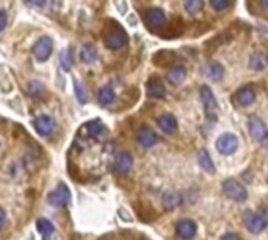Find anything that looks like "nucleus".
<instances>
[{
	"label": "nucleus",
	"mask_w": 268,
	"mask_h": 240,
	"mask_svg": "<svg viewBox=\"0 0 268 240\" xmlns=\"http://www.w3.org/2000/svg\"><path fill=\"white\" fill-rule=\"evenodd\" d=\"M7 22H8V19H7V13L0 10V31H2V30L7 27Z\"/></svg>",
	"instance_id": "33"
},
{
	"label": "nucleus",
	"mask_w": 268,
	"mask_h": 240,
	"mask_svg": "<svg viewBox=\"0 0 268 240\" xmlns=\"http://www.w3.org/2000/svg\"><path fill=\"white\" fill-rule=\"evenodd\" d=\"M159 141V138H157V134L151 129V127L148 126H143L140 127L138 132H137V143L145 149H149L152 148L155 143Z\"/></svg>",
	"instance_id": "10"
},
{
	"label": "nucleus",
	"mask_w": 268,
	"mask_h": 240,
	"mask_svg": "<svg viewBox=\"0 0 268 240\" xmlns=\"http://www.w3.org/2000/svg\"><path fill=\"white\" fill-rule=\"evenodd\" d=\"M72 51L71 49H65L61 54H60V65L65 71H71V66H72Z\"/></svg>",
	"instance_id": "28"
},
{
	"label": "nucleus",
	"mask_w": 268,
	"mask_h": 240,
	"mask_svg": "<svg viewBox=\"0 0 268 240\" xmlns=\"http://www.w3.org/2000/svg\"><path fill=\"white\" fill-rule=\"evenodd\" d=\"M199 96H201V102L204 107V113H206V118H209L210 121H215L218 116V102L213 91L209 87H201L199 90Z\"/></svg>",
	"instance_id": "2"
},
{
	"label": "nucleus",
	"mask_w": 268,
	"mask_h": 240,
	"mask_svg": "<svg viewBox=\"0 0 268 240\" xmlns=\"http://www.w3.org/2000/svg\"><path fill=\"white\" fill-rule=\"evenodd\" d=\"M260 217L263 218L265 225H268V206H262L260 207Z\"/></svg>",
	"instance_id": "34"
},
{
	"label": "nucleus",
	"mask_w": 268,
	"mask_h": 240,
	"mask_svg": "<svg viewBox=\"0 0 268 240\" xmlns=\"http://www.w3.org/2000/svg\"><path fill=\"white\" fill-rule=\"evenodd\" d=\"M221 188H223V193L235 203H245L248 199V190L237 179H226Z\"/></svg>",
	"instance_id": "1"
},
{
	"label": "nucleus",
	"mask_w": 268,
	"mask_h": 240,
	"mask_svg": "<svg viewBox=\"0 0 268 240\" xmlns=\"http://www.w3.org/2000/svg\"><path fill=\"white\" fill-rule=\"evenodd\" d=\"M52 51H54V41L49 36H41L35 43L33 49H31L35 60L39 61V63H42V61H46L47 58H49L52 55Z\"/></svg>",
	"instance_id": "5"
},
{
	"label": "nucleus",
	"mask_w": 268,
	"mask_h": 240,
	"mask_svg": "<svg viewBox=\"0 0 268 240\" xmlns=\"http://www.w3.org/2000/svg\"><path fill=\"white\" fill-rule=\"evenodd\" d=\"M174 60H176V55H174V52H171V51H160V52H157L154 55V63H155V65L157 66H163V68L172 65Z\"/></svg>",
	"instance_id": "23"
},
{
	"label": "nucleus",
	"mask_w": 268,
	"mask_h": 240,
	"mask_svg": "<svg viewBox=\"0 0 268 240\" xmlns=\"http://www.w3.org/2000/svg\"><path fill=\"white\" fill-rule=\"evenodd\" d=\"M98 49H96V46L94 44H85L82 47V51H80V60L85 63V65H91V63H94L98 60Z\"/></svg>",
	"instance_id": "22"
},
{
	"label": "nucleus",
	"mask_w": 268,
	"mask_h": 240,
	"mask_svg": "<svg viewBox=\"0 0 268 240\" xmlns=\"http://www.w3.org/2000/svg\"><path fill=\"white\" fill-rule=\"evenodd\" d=\"M266 66V58L263 54L260 52H256L249 57V68L253 71H263Z\"/></svg>",
	"instance_id": "25"
},
{
	"label": "nucleus",
	"mask_w": 268,
	"mask_h": 240,
	"mask_svg": "<svg viewBox=\"0 0 268 240\" xmlns=\"http://www.w3.org/2000/svg\"><path fill=\"white\" fill-rule=\"evenodd\" d=\"M146 94H148V98H151V99H163L165 98L166 90H165V85H163V82L159 77H151L148 80Z\"/></svg>",
	"instance_id": "12"
},
{
	"label": "nucleus",
	"mask_w": 268,
	"mask_h": 240,
	"mask_svg": "<svg viewBox=\"0 0 268 240\" xmlns=\"http://www.w3.org/2000/svg\"><path fill=\"white\" fill-rule=\"evenodd\" d=\"M157 126H159L165 134H174L177 131V119L171 113H163L157 118Z\"/></svg>",
	"instance_id": "18"
},
{
	"label": "nucleus",
	"mask_w": 268,
	"mask_h": 240,
	"mask_svg": "<svg viewBox=\"0 0 268 240\" xmlns=\"http://www.w3.org/2000/svg\"><path fill=\"white\" fill-rule=\"evenodd\" d=\"M210 7L216 11H223L229 7V0H209Z\"/></svg>",
	"instance_id": "30"
},
{
	"label": "nucleus",
	"mask_w": 268,
	"mask_h": 240,
	"mask_svg": "<svg viewBox=\"0 0 268 240\" xmlns=\"http://www.w3.org/2000/svg\"><path fill=\"white\" fill-rule=\"evenodd\" d=\"M145 21H146V25L152 31H157V30L165 27L166 16H165L163 10H160V8H148L145 11Z\"/></svg>",
	"instance_id": "7"
},
{
	"label": "nucleus",
	"mask_w": 268,
	"mask_h": 240,
	"mask_svg": "<svg viewBox=\"0 0 268 240\" xmlns=\"http://www.w3.org/2000/svg\"><path fill=\"white\" fill-rule=\"evenodd\" d=\"M260 143H262V146H263V148H268V135H266Z\"/></svg>",
	"instance_id": "38"
},
{
	"label": "nucleus",
	"mask_w": 268,
	"mask_h": 240,
	"mask_svg": "<svg viewBox=\"0 0 268 240\" xmlns=\"http://www.w3.org/2000/svg\"><path fill=\"white\" fill-rule=\"evenodd\" d=\"M198 226L193 220H181L176 225V235L182 240H192L196 235Z\"/></svg>",
	"instance_id": "13"
},
{
	"label": "nucleus",
	"mask_w": 268,
	"mask_h": 240,
	"mask_svg": "<svg viewBox=\"0 0 268 240\" xmlns=\"http://www.w3.org/2000/svg\"><path fill=\"white\" fill-rule=\"evenodd\" d=\"M133 165V157L130 152L127 151H122L116 155L115 162H113V171L116 174H125Z\"/></svg>",
	"instance_id": "14"
},
{
	"label": "nucleus",
	"mask_w": 268,
	"mask_h": 240,
	"mask_svg": "<svg viewBox=\"0 0 268 240\" xmlns=\"http://www.w3.org/2000/svg\"><path fill=\"white\" fill-rule=\"evenodd\" d=\"M5 223H7V214L4 209H0V229L5 226Z\"/></svg>",
	"instance_id": "36"
},
{
	"label": "nucleus",
	"mask_w": 268,
	"mask_h": 240,
	"mask_svg": "<svg viewBox=\"0 0 268 240\" xmlns=\"http://www.w3.org/2000/svg\"><path fill=\"white\" fill-rule=\"evenodd\" d=\"M47 201L49 204L55 207H66L71 203V191L66 184H58V187L47 195Z\"/></svg>",
	"instance_id": "4"
},
{
	"label": "nucleus",
	"mask_w": 268,
	"mask_h": 240,
	"mask_svg": "<svg viewBox=\"0 0 268 240\" xmlns=\"http://www.w3.org/2000/svg\"><path fill=\"white\" fill-rule=\"evenodd\" d=\"M259 5L263 11H268V0H259Z\"/></svg>",
	"instance_id": "37"
},
{
	"label": "nucleus",
	"mask_w": 268,
	"mask_h": 240,
	"mask_svg": "<svg viewBox=\"0 0 268 240\" xmlns=\"http://www.w3.org/2000/svg\"><path fill=\"white\" fill-rule=\"evenodd\" d=\"M202 74L207 78L213 80V82H219L225 77V68L221 63L218 61H209L202 66Z\"/></svg>",
	"instance_id": "16"
},
{
	"label": "nucleus",
	"mask_w": 268,
	"mask_h": 240,
	"mask_svg": "<svg viewBox=\"0 0 268 240\" xmlns=\"http://www.w3.org/2000/svg\"><path fill=\"white\" fill-rule=\"evenodd\" d=\"M83 131L86 132V135L93 140H99L104 134H105V126L102 124L101 119H93L90 123H86L83 126Z\"/></svg>",
	"instance_id": "19"
},
{
	"label": "nucleus",
	"mask_w": 268,
	"mask_h": 240,
	"mask_svg": "<svg viewBox=\"0 0 268 240\" xmlns=\"http://www.w3.org/2000/svg\"><path fill=\"white\" fill-rule=\"evenodd\" d=\"M234 101L237 102L240 107H249L256 101V90L253 88V85H245L242 88H239L234 94Z\"/></svg>",
	"instance_id": "9"
},
{
	"label": "nucleus",
	"mask_w": 268,
	"mask_h": 240,
	"mask_svg": "<svg viewBox=\"0 0 268 240\" xmlns=\"http://www.w3.org/2000/svg\"><path fill=\"white\" fill-rule=\"evenodd\" d=\"M166 78H168V82L171 85H181L184 80L187 78V68L182 66V65H174V66H171L166 72Z\"/></svg>",
	"instance_id": "17"
},
{
	"label": "nucleus",
	"mask_w": 268,
	"mask_h": 240,
	"mask_svg": "<svg viewBox=\"0 0 268 240\" xmlns=\"http://www.w3.org/2000/svg\"><path fill=\"white\" fill-rule=\"evenodd\" d=\"M24 2L30 7H44L47 0H24Z\"/></svg>",
	"instance_id": "32"
},
{
	"label": "nucleus",
	"mask_w": 268,
	"mask_h": 240,
	"mask_svg": "<svg viewBox=\"0 0 268 240\" xmlns=\"http://www.w3.org/2000/svg\"><path fill=\"white\" fill-rule=\"evenodd\" d=\"M243 223L246 229L251 232V234H260L263 229H265V221L263 218L260 217V214H256L253 211H246L245 215H243Z\"/></svg>",
	"instance_id": "8"
},
{
	"label": "nucleus",
	"mask_w": 268,
	"mask_h": 240,
	"mask_svg": "<svg viewBox=\"0 0 268 240\" xmlns=\"http://www.w3.org/2000/svg\"><path fill=\"white\" fill-rule=\"evenodd\" d=\"M104 41H105V46L108 47V49L118 51V49H121V47H124L125 44L129 43V36H127V33H125V31L121 27L116 25V27H113L105 35Z\"/></svg>",
	"instance_id": "3"
},
{
	"label": "nucleus",
	"mask_w": 268,
	"mask_h": 240,
	"mask_svg": "<svg viewBox=\"0 0 268 240\" xmlns=\"http://www.w3.org/2000/svg\"><path fill=\"white\" fill-rule=\"evenodd\" d=\"M74 91H75V98H77V101L80 102V104H85L86 102V90H85V87L82 85V82L80 80H77V78H74Z\"/></svg>",
	"instance_id": "29"
},
{
	"label": "nucleus",
	"mask_w": 268,
	"mask_h": 240,
	"mask_svg": "<svg viewBox=\"0 0 268 240\" xmlns=\"http://www.w3.org/2000/svg\"><path fill=\"white\" fill-rule=\"evenodd\" d=\"M36 231L42 235H51L54 234L55 231V226H54V223L51 220H47V218H39L36 221Z\"/></svg>",
	"instance_id": "26"
},
{
	"label": "nucleus",
	"mask_w": 268,
	"mask_h": 240,
	"mask_svg": "<svg viewBox=\"0 0 268 240\" xmlns=\"http://www.w3.org/2000/svg\"><path fill=\"white\" fill-rule=\"evenodd\" d=\"M33 126H35L36 132L42 137H49L55 131V121L47 115L36 116L35 121H33Z\"/></svg>",
	"instance_id": "15"
},
{
	"label": "nucleus",
	"mask_w": 268,
	"mask_h": 240,
	"mask_svg": "<svg viewBox=\"0 0 268 240\" xmlns=\"http://www.w3.org/2000/svg\"><path fill=\"white\" fill-rule=\"evenodd\" d=\"M115 7L118 8V11L121 14H124L125 11H127V4H125V0H115Z\"/></svg>",
	"instance_id": "31"
},
{
	"label": "nucleus",
	"mask_w": 268,
	"mask_h": 240,
	"mask_svg": "<svg viewBox=\"0 0 268 240\" xmlns=\"http://www.w3.org/2000/svg\"><path fill=\"white\" fill-rule=\"evenodd\" d=\"M198 164H199V167H201L204 171H206V173H210V174L215 173L213 160H212V157H210V154H209L207 149H201V151L198 152Z\"/></svg>",
	"instance_id": "20"
},
{
	"label": "nucleus",
	"mask_w": 268,
	"mask_h": 240,
	"mask_svg": "<svg viewBox=\"0 0 268 240\" xmlns=\"http://www.w3.org/2000/svg\"><path fill=\"white\" fill-rule=\"evenodd\" d=\"M184 7L188 14H199L204 8V0H184Z\"/></svg>",
	"instance_id": "27"
},
{
	"label": "nucleus",
	"mask_w": 268,
	"mask_h": 240,
	"mask_svg": "<svg viewBox=\"0 0 268 240\" xmlns=\"http://www.w3.org/2000/svg\"><path fill=\"white\" fill-rule=\"evenodd\" d=\"M181 203H182V198L179 193H176V191H169V193H165V196H163V207L166 211L176 209L177 206H181Z\"/></svg>",
	"instance_id": "24"
},
{
	"label": "nucleus",
	"mask_w": 268,
	"mask_h": 240,
	"mask_svg": "<svg viewBox=\"0 0 268 240\" xmlns=\"http://www.w3.org/2000/svg\"><path fill=\"white\" fill-rule=\"evenodd\" d=\"M115 99H116L115 90L110 85H104L98 93V101H99L101 105H110V104L115 102Z\"/></svg>",
	"instance_id": "21"
},
{
	"label": "nucleus",
	"mask_w": 268,
	"mask_h": 240,
	"mask_svg": "<svg viewBox=\"0 0 268 240\" xmlns=\"http://www.w3.org/2000/svg\"><path fill=\"white\" fill-rule=\"evenodd\" d=\"M248 132H249L251 137H253L254 140H257V141H262L268 135V129H266L265 123L260 118H257V116H251L249 118V121H248Z\"/></svg>",
	"instance_id": "11"
},
{
	"label": "nucleus",
	"mask_w": 268,
	"mask_h": 240,
	"mask_svg": "<svg viewBox=\"0 0 268 240\" xmlns=\"http://www.w3.org/2000/svg\"><path fill=\"white\" fill-rule=\"evenodd\" d=\"M221 240H242L239 234H232V232H228L221 237Z\"/></svg>",
	"instance_id": "35"
},
{
	"label": "nucleus",
	"mask_w": 268,
	"mask_h": 240,
	"mask_svg": "<svg viewBox=\"0 0 268 240\" xmlns=\"http://www.w3.org/2000/svg\"><path fill=\"white\" fill-rule=\"evenodd\" d=\"M215 146L219 154L231 155L239 148V138L234 134H223V135H219L218 140L215 141Z\"/></svg>",
	"instance_id": "6"
}]
</instances>
